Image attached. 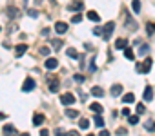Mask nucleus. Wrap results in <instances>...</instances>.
I'll use <instances>...</instances> for the list:
<instances>
[{
  "label": "nucleus",
  "instance_id": "1",
  "mask_svg": "<svg viewBox=\"0 0 155 136\" xmlns=\"http://www.w3.org/2000/svg\"><path fill=\"white\" fill-rule=\"evenodd\" d=\"M48 87L51 93H57L58 91V78L55 75H48Z\"/></svg>",
  "mask_w": 155,
  "mask_h": 136
},
{
  "label": "nucleus",
  "instance_id": "2",
  "mask_svg": "<svg viewBox=\"0 0 155 136\" xmlns=\"http://www.w3.org/2000/svg\"><path fill=\"white\" fill-rule=\"evenodd\" d=\"M113 29H115V22H108V24L102 27V36H104V40H110Z\"/></svg>",
  "mask_w": 155,
  "mask_h": 136
},
{
  "label": "nucleus",
  "instance_id": "3",
  "mask_svg": "<svg viewBox=\"0 0 155 136\" xmlns=\"http://www.w3.org/2000/svg\"><path fill=\"white\" fill-rule=\"evenodd\" d=\"M60 104H62V105H73V104H75V96H73L71 93H64V94L60 96Z\"/></svg>",
  "mask_w": 155,
  "mask_h": 136
},
{
  "label": "nucleus",
  "instance_id": "4",
  "mask_svg": "<svg viewBox=\"0 0 155 136\" xmlns=\"http://www.w3.org/2000/svg\"><path fill=\"white\" fill-rule=\"evenodd\" d=\"M35 89V80L33 78H26L24 80V85H22V91L24 93H29V91H33Z\"/></svg>",
  "mask_w": 155,
  "mask_h": 136
},
{
  "label": "nucleus",
  "instance_id": "5",
  "mask_svg": "<svg viewBox=\"0 0 155 136\" xmlns=\"http://www.w3.org/2000/svg\"><path fill=\"white\" fill-rule=\"evenodd\" d=\"M44 65H46V69L53 71V69H57V67H58V60H57V58H48Z\"/></svg>",
  "mask_w": 155,
  "mask_h": 136
},
{
  "label": "nucleus",
  "instance_id": "6",
  "mask_svg": "<svg viewBox=\"0 0 155 136\" xmlns=\"http://www.w3.org/2000/svg\"><path fill=\"white\" fill-rule=\"evenodd\" d=\"M84 8V2L82 0H73V2L69 4V11H81Z\"/></svg>",
  "mask_w": 155,
  "mask_h": 136
},
{
  "label": "nucleus",
  "instance_id": "7",
  "mask_svg": "<svg viewBox=\"0 0 155 136\" xmlns=\"http://www.w3.org/2000/svg\"><path fill=\"white\" fill-rule=\"evenodd\" d=\"M55 31H57L58 35H64V33L68 31V24H66V22H57V24H55Z\"/></svg>",
  "mask_w": 155,
  "mask_h": 136
},
{
  "label": "nucleus",
  "instance_id": "8",
  "mask_svg": "<svg viewBox=\"0 0 155 136\" xmlns=\"http://www.w3.org/2000/svg\"><path fill=\"white\" fill-rule=\"evenodd\" d=\"M2 132H4V136H15V134H17V129H15L11 123H8V125L2 129Z\"/></svg>",
  "mask_w": 155,
  "mask_h": 136
},
{
  "label": "nucleus",
  "instance_id": "9",
  "mask_svg": "<svg viewBox=\"0 0 155 136\" xmlns=\"http://www.w3.org/2000/svg\"><path fill=\"white\" fill-rule=\"evenodd\" d=\"M150 69H151V58H146V62L140 65V73L148 75V73H150Z\"/></svg>",
  "mask_w": 155,
  "mask_h": 136
},
{
  "label": "nucleus",
  "instance_id": "10",
  "mask_svg": "<svg viewBox=\"0 0 155 136\" xmlns=\"http://www.w3.org/2000/svg\"><path fill=\"white\" fill-rule=\"evenodd\" d=\"M28 51V44H18L17 45V49H15V54H17V58H20L24 53Z\"/></svg>",
  "mask_w": 155,
  "mask_h": 136
},
{
  "label": "nucleus",
  "instance_id": "11",
  "mask_svg": "<svg viewBox=\"0 0 155 136\" xmlns=\"http://www.w3.org/2000/svg\"><path fill=\"white\" fill-rule=\"evenodd\" d=\"M142 98H144L146 102H151V100H153V89H151V87H146L144 93H142Z\"/></svg>",
  "mask_w": 155,
  "mask_h": 136
},
{
  "label": "nucleus",
  "instance_id": "12",
  "mask_svg": "<svg viewBox=\"0 0 155 136\" xmlns=\"http://www.w3.org/2000/svg\"><path fill=\"white\" fill-rule=\"evenodd\" d=\"M42 123H44V114L37 113V114L33 116V125H37V127H38V125H42Z\"/></svg>",
  "mask_w": 155,
  "mask_h": 136
},
{
  "label": "nucleus",
  "instance_id": "13",
  "mask_svg": "<svg viewBox=\"0 0 155 136\" xmlns=\"http://www.w3.org/2000/svg\"><path fill=\"white\" fill-rule=\"evenodd\" d=\"M91 94L97 96V98H102V96H104V89H102V87H93V89H91Z\"/></svg>",
  "mask_w": 155,
  "mask_h": 136
},
{
  "label": "nucleus",
  "instance_id": "14",
  "mask_svg": "<svg viewBox=\"0 0 155 136\" xmlns=\"http://www.w3.org/2000/svg\"><path fill=\"white\" fill-rule=\"evenodd\" d=\"M122 102H124V104H133V102H135V94H133V93L124 94V96H122Z\"/></svg>",
  "mask_w": 155,
  "mask_h": 136
},
{
  "label": "nucleus",
  "instance_id": "15",
  "mask_svg": "<svg viewBox=\"0 0 155 136\" xmlns=\"http://www.w3.org/2000/svg\"><path fill=\"white\" fill-rule=\"evenodd\" d=\"M88 18H90L91 22H99V20H101V17H99L97 11H88Z\"/></svg>",
  "mask_w": 155,
  "mask_h": 136
},
{
  "label": "nucleus",
  "instance_id": "16",
  "mask_svg": "<svg viewBox=\"0 0 155 136\" xmlns=\"http://www.w3.org/2000/svg\"><path fill=\"white\" fill-rule=\"evenodd\" d=\"M128 45V42H126V38H119L117 42H115V49H124Z\"/></svg>",
  "mask_w": 155,
  "mask_h": 136
},
{
  "label": "nucleus",
  "instance_id": "17",
  "mask_svg": "<svg viewBox=\"0 0 155 136\" xmlns=\"http://www.w3.org/2000/svg\"><path fill=\"white\" fill-rule=\"evenodd\" d=\"M111 94H113V96H120V94H122V85H119V84L113 85V87H111Z\"/></svg>",
  "mask_w": 155,
  "mask_h": 136
},
{
  "label": "nucleus",
  "instance_id": "18",
  "mask_svg": "<svg viewBox=\"0 0 155 136\" xmlns=\"http://www.w3.org/2000/svg\"><path fill=\"white\" fill-rule=\"evenodd\" d=\"M8 17L9 18H18V9L17 8H9L8 9Z\"/></svg>",
  "mask_w": 155,
  "mask_h": 136
},
{
  "label": "nucleus",
  "instance_id": "19",
  "mask_svg": "<svg viewBox=\"0 0 155 136\" xmlns=\"http://www.w3.org/2000/svg\"><path fill=\"white\" fill-rule=\"evenodd\" d=\"M79 127L88 131V127H90V120H88V118H81V120H79Z\"/></svg>",
  "mask_w": 155,
  "mask_h": 136
},
{
  "label": "nucleus",
  "instance_id": "20",
  "mask_svg": "<svg viewBox=\"0 0 155 136\" xmlns=\"http://www.w3.org/2000/svg\"><path fill=\"white\" fill-rule=\"evenodd\" d=\"M124 56H126L128 60H135V54H133V51H131L130 47H124Z\"/></svg>",
  "mask_w": 155,
  "mask_h": 136
},
{
  "label": "nucleus",
  "instance_id": "21",
  "mask_svg": "<svg viewBox=\"0 0 155 136\" xmlns=\"http://www.w3.org/2000/svg\"><path fill=\"white\" fill-rule=\"evenodd\" d=\"M90 109H91L93 113H99V114L102 113V105H101V104H97V102H95V104H91V105H90Z\"/></svg>",
  "mask_w": 155,
  "mask_h": 136
},
{
  "label": "nucleus",
  "instance_id": "22",
  "mask_svg": "<svg viewBox=\"0 0 155 136\" xmlns=\"http://www.w3.org/2000/svg\"><path fill=\"white\" fill-rule=\"evenodd\" d=\"M66 116H68V118H77V116H79V111H75V109H66Z\"/></svg>",
  "mask_w": 155,
  "mask_h": 136
},
{
  "label": "nucleus",
  "instance_id": "23",
  "mask_svg": "<svg viewBox=\"0 0 155 136\" xmlns=\"http://www.w3.org/2000/svg\"><path fill=\"white\" fill-rule=\"evenodd\" d=\"M62 44H64L62 40H51V47H53L55 51H58V49L62 47Z\"/></svg>",
  "mask_w": 155,
  "mask_h": 136
},
{
  "label": "nucleus",
  "instance_id": "24",
  "mask_svg": "<svg viewBox=\"0 0 155 136\" xmlns=\"http://www.w3.org/2000/svg\"><path fill=\"white\" fill-rule=\"evenodd\" d=\"M131 8H133L135 13H139V11H140V0H133V2H131Z\"/></svg>",
  "mask_w": 155,
  "mask_h": 136
},
{
  "label": "nucleus",
  "instance_id": "25",
  "mask_svg": "<svg viewBox=\"0 0 155 136\" xmlns=\"http://www.w3.org/2000/svg\"><path fill=\"white\" fill-rule=\"evenodd\" d=\"M68 56H69V58H79V53H77V49L69 47V49H68Z\"/></svg>",
  "mask_w": 155,
  "mask_h": 136
},
{
  "label": "nucleus",
  "instance_id": "26",
  "mask_svg": "<svg viewBox=\"0 0 155 136\" xmlns=\"http://www.w3.org/2000/svg\"><path fill=\"white\" fill-rule=\"evenodd\" d=\"M95 125H97V127H104V120H102V116H101V114H97V116H95Z\"/></svg>",
  "mask_w": 155,
  "mask_h": 136
},
{
  "label": "nucleus",
  "instance_id": "27",
  "mask_svg": "<svg viewBox=\"0 0 155 136\" xmlns=\"http://www.w3.org/2000/svg\"><path fill=\"white\" fill-rule=\"evenodd\" d=\"M126 26H128V27H131V31H135V27H137V24H135L131 18H128V20H126Z\"/></svg>",
  "mask_w": 155,
  "mask_h": 136
},
{
  "label": "nucleus",
  "instance_id": "28",
  "mask_svg": "<svg viewBox=\"0 0 155 136\" xmlns=\"http://www.w3.org/2000/svg\"><path fill=\"white\" fill-rule=\"evenodd\" d=\"M128 120H130V123H131V125H137V123H139V116H131V114H130V116H128Z\"/></svg>",
  "mask_w": 155,
  "mask_h": 136
},
{
  "label": "nucleus",
  "instance_id": "29",
  "mask_svg": "<svg viewBox=\"0 0 155 136\" xmlns=\"http://www.w3.org/2000/svg\"><path fill=\"white\" fill-rule=\"evenodd\" d=\"M146 31H148V35H153L155 33V24H148L146 26Z\"/></svg>",
  "mask_w": 155,
  "mask_h": 136
},
{
  "label": "nucleus",
  "instance_id": "30",
  "mask_svg": "<svg viewBox=\"0 0 155 136\" xmlns=\"http://www.w3.org/2000/svg\"><path fill=\"white\" fill-rule=\"evenodd\" d=\"M146 111V107H144V104H137V114H142Z\"/></svg>",
  "mask_w": 155,
  "mask_h": 136
},
{
  "label": "nucleus",
  "instance_id": "31",
  "mask_svg": "<svg viewBox=\"0 0 155 136\" xmlns=\"http://www.w3.org/2000/svg\"><path fill=\"white\" fill-rule=\"evenodd\" d=\"M28 15H29L31 18H37V17H38V11H37V9H29V11H28Z\"/></svg>",
  "mask_w": 155,
  "mask_h": 136
},
{
  "label": "nucleus",
  "instance_id": "32",
  "mask_svg": "<svg viewBox=\"0 0 155 136\" xmlns=\"http://www.w3.org/2000/svg\"><path fill=\"white\" fill-rule=\"evenodd\" d=\"M148 51H150V47H148V45H140V49H139V53H140L142 56H144V54H146Z\"/></svg>",
  "mask_w": 155,
  "mask_h": 136
},
{
  "label": "nucleus",
  "instance_id": "33",
  "mask_svg": "<svg viewBox=\"0 0 155 136\" xmlns=\"http://www.w3.org/2000/svg\"><path fill=\"white\" fill-rule=\"evenodd\" d=\"M40 54H42V56H48V54H49V47H46V45L40 47Z\"/></svg>",
  "mask_w": 155,
  "mask_h": 136
},
{
  "label": "nucleus",
  "instance_id": "34",
  "mask_svg": "<svg viewBox=\"0 0 155 136\" xmlns=\"http://www.w3.org/2000/svg\"><path fill=\"white\" fill-rule=\"evenodd\" d=\"M71 22H73V24H79V22H82V17H81V15H75V17L71 18Z\"/></svg>",
  "mask_w": 155,
  "mask_h": 136
},
{
  "label": "nucleus",
  "instance_id": "35",
  "mask_svg": "<svg viewBox=\"0 0 155 136\" xmlns=\"http://www.w3.org/2000/svg\"><path fill=\"white\" fill-rule=\"evenodd\" d=\"M90 71H91V73H95V71H97V67H95V60H93V58H91V62H90Z\"/></svg>",
  "mask_w": 155,
  "mask_h": 136
},
{
  "label": "nucleus",
  "instance_id": "36",
  "mask_svg": "<svg viewBox=\"0 0 155 136\" xmlns=\"http://www.w3.org/2000/svg\"><path fill=\"white\" fill-rule=\"evenodd\" d=\"M93 35L101 36V35H102V27H95V29H93Z\"/></svg>",
  "mask_w": 155,
  "mask_h": 136
},
{
  "label": "nucleus",
  "instance_id": "37",
  "mask_svg": "<svg viewBox=\"0 0 155 136\" xmlns=\"http://www.w3.org/2000/svg\"><path fill=\"white\" fill-rule=\"evenodd\" d=\"M117 134H119V136H124V134H126V129H124V127H119V129H117Z\"/></svg>",
  "mask_w": 155,
  "mask_h": 136
},
{
  "label": "nucleus",
  "instance_id": "38",
  "mask_svg": "<svg viewBox=\"0 0 155 136\" xmlns=\"http://www.w3.org/2000/svg\"><path fill=\"white\" fill-rule=\"evenodd\" d=\"M64 136H79V132H77V131H68Z\"/></svg>",
  "mask_w": 155,
  "mask_h": 136
},
{
  "label": "nucleus",
  "instance_id": "39",
  "mask_svg": "<svg viewBox=\"0 0 155 136\" xmlns=\"http://www.w3.org/2000/svg\"><path fill=\"white\" fill-rule=\"evenodd\" d=\"M151 125H153V122H151V120H148V122L144 123V127H146L148 131H151Z\"/></svg>",
  "mask_w": 155,
  "mask_h": 136
},
{
  "label": "nucleus",
  "instance_id": "40",
  "mask_svg": "<svg viewBox=\"0 0 155 136\" xmlns=\"http://www.w3.org/2000/svg\"><path fill=\"white\" fill-rule=\"evenodd\" d=\"M64 134H66V132H64L62 129H57V131H55V136H64Z\"/></svg>",
  "mask_w": 155,
  "mask_h": 136
},
{
  "label": "nucleus",
  "instance_id": "41",
  "mask_svg": "<svg viewBox=\"0 0 155 136\" xmlns=\"http://www.w3.org/2000/svg\"><path fill=\"white\" fill-rule=\"evenodd\" d=\"M75 80H77V82H82L84 76H82V75H75Z\"/></svg>",
  "mask_w": 155,
  "mask_h": 136
},
{
  "label": "nucleus",
  "instance_id": "42",
  "mask_svg": "<svg viewBox=\"0 0 155 136\" xmlns=\"http://www.w3.org/2000/svg\"><path fill=\"white\" fill-rule=\"evenodd\" d=\"M40 136H49V132H48V129H42V131H40Z\"/></svg>",
  "mask_w": 155,
  "mask_h": 136
},
{
  "label": "nucleus",
  "instance_id": "43",
  "mask_svg": "<svg viewBox=\"0 0 155 136\" xmlns=\"http://www.w3.org/2000/svg\"><path fill=\"white\" fill-rule=\"evenodd\" d=\"M122 116H130V109H122Z\"/></svg>",
  "mask_w": 155,
  "mask_h": 136
},
{
  "label": "nucleus",
  "instance_id": "44",
  "mask_svg": "<svg viewBox=\"0 0 155 136\" xmlns=\"http://www.w3.org/2000/svg\"><path fill=\"white\" fill-rule=\"evenodd\" d=\"M99 136H110V132H108V131H101Z\"/></svg>",
  "mask_w": 155,
  "mask_h": 136
},
{
  "label": "nucleus",
  "instance_id": "45",
  "mask_svg": "<svg viewBox=\"0 0 155 136\" xmlns=\"http://www.w3.org/2000/svg\"><path fill=\"white\" fill-rule=\"evenodd\" d=\"M49 35V29H42V36H48Z\"/></svg>",
  "mask_w": 155,
  "mask_h": 136
},
{
  "label": "nucleus",
  "instance_id": "46",
  "mask_svg": "<svg viewBox=\"0 0 155 136\" xmlns=\"http://www.w3.org/2000/svg\"><path fill=\"white\" fill-rule=\"evenodd\" d=\"M8 118V114H4V113H0V120H6Z\"/></svg>",
  "mask_w": 155,
  "mask_h": 136
},
{
  "label": "nucleus",
  "instance_id": "47",
  "mask_svg": "<svg viewBox=\"0 0 155 136\" xmlns=\"http://www.w3.org/2000/svg\"><path fill=\"white\" fill-rule=\"evenodd\" d=\"M151 131H153V132H155V122H153V125H151Z\"/></svg>",
  "mask_w": 155,
  "mask_h": 136
},
{
  "label": "nucleus",
  "instance_id": "48",
  "mask_svg": "<svg viewBox=\"0 0 155 136\" xmlns=\"http://www.w3.org/2000/svg\"><path fill=\"white\" fill-rule=\"evenodd\" d=\"M18 136H29V134H28V132H22V134H18Z\"/></svg>",
  "mask_w": 155,
  "mask_h": 136
},
{
  "label": "nucleus",
  "instance_id": "49",
  "mask_svg": "<svg viewBox=\"0 0 155 136\" xmlns=\"http://www.w3.org/2000/svg\"><path fill=\"white\" fill-rule=\"evenodd\" d=\"M86 136H93V134H86Z\"/></svg>",
  "mask_w": 155,
  "mask_h": 136
},
{
  "label": "nucleus",
  "instance_id": "50",
  "mask_svg": "<svg viewBox=\"0 0 155 136\" xmlns=\"http://www.w3.org/2000/svg\"><path fill=\"white\" fill-rule=\"evenodd\" d=\"M0 31H2V27H0Z\"/></svg>",
  "mask_w": 155,
  "mask_h": 136
}]
</instances>
